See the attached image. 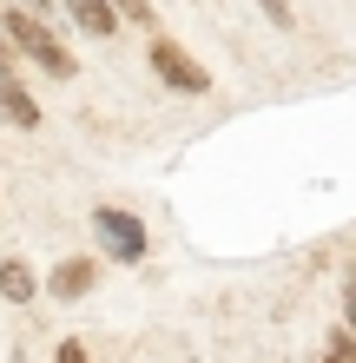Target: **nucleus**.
<instances>
[{"mask_svg":"<svg viewBox=\"0 0 356 363\" xmlns=\"http://www.w3.org/2000/svg\"><path fill=\"white\" fill-rule=\"evenodd\" d=\"M0 33H7L20 53H33V60H40V73H53V79H73V53L59 47V40L47 33V20H33L27 7H7V13H0Z\"/></svg>","mask_w":356,"mask_h":363,"instance_id":"f257e3e1","label":"nucleus"},{"mask_svg":"<svg viewBox=\"0 0 356 363\" xmlns=\"http://www.w3.org/2000/svg\"><path fill=\"white\" fill-rule=\"evenodd\" d=\"M93 238L119 264H139L145 258V225L132 218V211H119V205H93Z\"/></svg>","mask_w":356,"mask_h":363,"instance_id":"f03ea898","label":"nucleus"},{"mask_svg":"<svg viewBox=\"0 0 356 363\" xmlns=\"http://www.w3.org/2000/svg\"><path fill=\"white\" fill-rule=\"evenodd\" d=\"M145 53H152V73H159V79H165L172 93H212V73H205L192 53H178L172 40H152Z\"/></svg>","mask_w":356,"mask_h":363,"instance_id":"7ed1b4c3","label":"nucleus"},{"mask_svg":"<svg viewBox=\"0 0 356 363\" xmlns=\"http://www.w3.org/2000/svg\"><path fill=\"white\" fill-rule=\"evenodd\" d=\"M0 119H7V125H20V133H33V125H40V99L13 79V67H7V60H0Z\"/></svg>","mask_w":356,"mask_h":363,"instance_id":"20e7f679","label":"nucleus"},{"mask_svg":"<svg viewBox=\"0 0 356 363\" xmlns=\"http://www.w3.org/2000/svg\"><path fill=\"white\" fill-rule=\"evenodd\" d=\"M93 291V258H67L53 277H47V297H59V304H73V297Z\"/></svg>","mask_w":356,"mask_h":363,"instance_id":"39448f33","label":"nucleus"},{"mask_svg":"<svg viewBox=\"0 0 356 363\" xmlns=\"http://www.w3.org/2000/svg\"><path fill=\"white\" fill-rule=\"evenodd\" d=\"M59 7H67L79 27L93 33V40H113V33H119V13L106 7V0H59Z\"/></svg>","mask_w":356,"mask_h":363,"instance_id":"423d86ee","label":"nucleus"},{"mask_svg":"<svg viewBox=\"0 0 356 363\" xmlns=\"http://www.w3.org/2000/svg\"><path fill=\"white\" fill-rule=\"evenodd\" d=\"M33 291H40L33 264H20V258H7V264H0V297H13V304H33Z\"/></svg>","mask_w":356,"mask_h":363,"instance_id":"0eeeda50","label":"nucleus"},{"mask_svg":"<svg viewBox=\"0 0 356 363\" xmlns=\"http://www.w3.org/2000/svg\"><path fill=\"white\" fill-rule=\"evenodd\" d=\"M323 363H356V337L337 330V337H330V350H323Z\"/></svg>","mask_w":356,"mask_h":363,"instance_id":"6e6552de","label":"nucleus"},{"mask_svg":"<svg viewBox=\"0 0 356 363\" xmlns=\"http://www.w3.org/2000/svg\"><path fill=\"white\" fill-rule=\"evenodd\" d=\"M106 7H113V13H132L139 27H152V7H145V0H106Z\"/></svg>","mask_w":356,"mask_h":363,"instance_id":"1a4fd4ad","label":"nucleus"},{"mask_svg":"<svg viewBox=\"0 0 356 363\" xmlns=\"http://www.w3.org/2000/svg\"><path fill=\"white\" fill-rule=\"evenodd\" d=\"M258 7H264L270 27H290V0H258Z\"/></svg>","mask_w":356,"mask_h":363,"instance_id":"9d476101","label":"nucleus"},{"mask_svg":"<svg viewBox=\"0 0 356 363\" xmlns=\"http://www.w3.org/2000/svg\"><path fill=\"white\" fill-rule=\"evenodd\" d=\"M53 363H93V357H86V344H79V337H67V344H59V357H53Z\"/></svg>","mask_w":356,"mask_h":363,"instance_id":"9b49d317","label":"nucleus"},{"mask_svg":"<svg viewBox=\"0 0 356 363\" xmlns=\"http://www.w3.org/2000/svg\"><path fill=\"white\" fill-rule=\"evenodd\" d=\"M27 13H33V20H47V13H53V0H27Z\"/></svg>","mask_w":356,"mask_h":363,"instance_id":"f8f14e48","label":"nucleus"},{"mask_svg":"<svg viewBox=\"0 0 356 363\" xmlns=\"http://www.w3.org/2000/svg\"><path fill=\"white\" fill-rule=\"evenodd\" d=\"M350 330H356V291H350Z\"/></svg>","mask_w":356,"mask_h":363,"instance_id":"ddd939ff","label":"nucleus"}]
</instances>
